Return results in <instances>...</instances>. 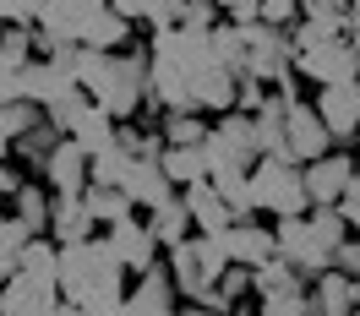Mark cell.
<instances>
[{
    "label": "cell",
    "mask_w": 360,
    "mask_h": 316,
    "mask_svg": "<svg viewBox=\"0 0 360 316\" xmlns=\"http://www.w3.org/2000/svg\"><path fill=\"white\" fill-rule=\"evenodd\" d=\"M148 82H153V49H115L110 66L98 71L93 82V104L115 120H131L142 104H148Z\"/></svg>",
    "instance_id": "obj_1"
},
{
    "label": "cell",
    "mask_w": 360,
    "mask_h": 316,
    "mask_svg": "<svg viewBox=\"0 0 360 316\" xmlns=\"http://www.w3.org/2000/svg\"><path fill=\"white\" fill-rule=\"evenodd\" d=\"M251 191H257V207L273 213V218H290V213H311V197H306V169L295 158H257L251 164Z\"/></svg>",
    "instance_id": "obj_2"
},
{
    "label": "cell",
    "mask_w": 360,
    "mask_h": 316,
    "mask_svg": "<svg viewBox=\"0 0 360 316\" xmlns=\"http://www.w3.org/2000/svg\"><path fill=\"white\" fill-rule=\"evenodd\" d=\"M295 71V44H290V27H273V22H246V77L257 82H284Z\"/></svg>",
    "instance_id": "obj_3"
},
{
    "label": "cell",
    "mask_w": 360,
    "mask_h": 316,
    "mask_svg": "<svg viewBox=\"0 0 360 316\" xmlns=\"http://www.w3.org/2000/svg\"><path fill=\"white\" fill-rule=\"evenodd\" d=\"M202 153H207V175H213V169H251V164L262 158V153H257L251 114H240V110L219 114L213 131H207V142H202Z\"/></svg>",
    "instance_id": "obj_4"
},
{
    "label": "cell",
    "mask_w": 360,
    "mask_h": 316,
    "mask_svg": "<svg viewBox=\"0 0 360 316\" xmlns=\"http://www.w3.org/2000/svg\"><path fill=\"white\" fill-rule=\"evenodd\" d=\"M273 235H278V256H284V262H295L306 278H316V272L333 268V251L316 240V229H311V218H306V213L278 218V224H273Z\"/></svg>",
    "instance_id": "obj_5"
},
{
    "label": "cell",
    "mask_w": 360,
    "mask_h": 316,
    "mask_svg": "<svg viewBox=\"0 0 360 316\" xmlns=\"http://www.w3.org/2000/svg\"><path fill=\"white\" fill-rule=\"evenodd\" d=\"M44 185L55 197H82L93 185V153L77 136H60V142H55V153H49V164H44Z\"/></svg>",
    "instance_id": "obj_6"
},
{
    "label": "cell",
    "mask_w": 360,
    "mask_h": 316,
    "mask_svg": "<svg viewBox=\"0 0 360 316\" xmlns=\"http://www.w3.org/2000/svg\"><path fill=\"white\" fill-rule=\"evenodd\" d=\"M306 169V197L311 207H338L349 197V185H355V158L349 153H322L311 164H300Z\"/></svg>",
    "instance_id": "obj_7"
},
{
    "label": "cell",
    "mask_w": 360,
    "mask_h": 316,
    "mask_svg": "<svg viewBox=\"0 0 360 316\" xmlns=\"http://www.w3.org/2000/svg\"><path fill=\"white\" fill-rule=\"evenodd\" d=\"M295 71L311 77L316 88H328V82H355L360 60H355V49L344 44V39H322V44H311V49L295 55Z\"/></svg>",
    "instance_id": "obj_8"
},
{
    "label": "cell",
    "mask_w": 360,
    "mask_h": 316,
    "mask_svg": "<svg viewBox=\"0 0 360 316\" xmlns=\"http://www.w3.org/2000/svg\"><path fill=\"white\" fill-rule=\"evenodd\" d=\"M104 240H110V251L126 262V272H142V268H153L158 262V240H153V229H148V218H120V224H110L104 229Z\"/></svg>",
    "instance_id": "obj_9"
},
{
    "label": "cell",
    "mask_w": 360,
    "mask_h": 316,
    "mask_svg": "<svg viewBox=\"0 0 360 316\" xmlns=\"http://www.w3.org/2000/svg\"><path fill=\"white\" fill-rule=\"evenodd\" d=\"M316 114H322V126L333 131V142L360 131V82H328V88H316Z\"/></svg>",
    "instance_id": "obj_10"
},
{
    "label": "cell",
    "mask_w": 360,
    "mask_h": 316,
    "mask_svg": "<svg viewBox=\"0 0 360 316\" xmlns=\"http://www.w3.org/2000/svg\"><path fill=\"white\" fill-rule=\"evenodd\" d=\"M333 153V131L322 126V114H316V104H300L295 98L290 104V158L295 164H311V158Z\"/></svg>",
    "instance_id": "obj_11"
},
{
    "label": "cell",
    "mask_w": 360,
    "mask_h": 316,
    "mask_svg": "<svg viewBox=\"0 0 360 316\" xmlns=\"http://www.w3.org/2000/svg\"><path fill=\"white\" fill-rule=\"evenodd\" d=\"M120 191L136 202V213H153L158 202H169V197H175L180 185L164 175V164H158V158H131V169H126Z\"/></svg>",
    "instance_id": "obj_12"
},
{
    "label": "cell",
    "mask_w": 360,
    "mask_h": 316,
    "mask_svg": "<svg viewBox=\"0 0 360 316\" xmlns=\"http://www.w3.org/2000/svg\"><path fill=\"white\" fill-rule=\"evenodd\" d=\"M180 197H186V207H191V224H197V235H224L229 224H235V207L219 197V185L207 180H191V185H180Z\"/></svg>",
    "instance_id": "obj_13"
},
{
    "label": "cell",
    "mask_w": 360,
    "mask_h": 316,
    "mask_svg": "<svg viewBox=\"0 0 360 316\" xmlns=\"http://www.w3.org/2000/svg\"><path fill=\"white\" fill-rule=\"evenodd\" d=\"M224 251H229V262H240V268H262L268 256H278V235L251 224V218H235L224 229Z\"/></svg>",
    "instance_id": "obj_14"
},
{
    "label": "cell",
    "mask_w": 360,
    "mask_h": 316,
    "mask_svg": "<svg viewBox=\"0 0 360 316\" xmlns=\"http://www.w3.org/2000/svg\"><path fill=\"white\" fill-rule=\"evenodd\" d=\"M306 300H311V316H355V278L349 272H338V268H328V272H316L311 278V289H306Z\"/></svg>",
    "instance_id": "obj_15"
},
{
    "label": "cell",
    "mask_w": 360,
    "mask_h": 316,
    "mask_svg": "<svg viewBox=\"0 0 360 316\" xmlns=\"http://www.w3.org/2000/svg\"><path fill=\"white\" fill-rule=\"evenodd\" d=\"M235 88H240V71L229 66H207L191 77V104L202 114H229L235 110Z\"/></svg>",
    "instance_id": "obj_16"
},
{
    "label": "cell",
    "mask_w": 360,
    "mask_h": 316,
    "mask_svg": "<svg viewBox=\"0 0 360 316\" xmlns=\"http://www.w3.org/2000/svg\"><path fill=\"white\" fill-rule=\"evenodd\" d=\"M93 213L82 197H55V218H49V240H60V246H82L93 240Z\"/></svg>",
    "instance_id": "obj_17"
},
{
    "label": "cell",
    "mask_w": 360,
    "mask_h": 316,
    "mask_svg": "<svg viewBox=\"0 0 360 316\" xmlns=\"http://www.w3.org/2000/svg\"><path fill=\"white\" fill-rule=\"evenodd\" d=\"M169 278H175L180 300H202V294L213 289V278H207V268H202V256H197V246H191V240L169 246Z\"/></svg>",
    "instance_id": "obj_18"
},
{
    "label": "cell",
    "mask_w": 360,
    "mask_h": 316,
    "mask_svg": "<svg viewBox=\"0 0 360 316\" xmlns=\"http://www.w3.org/2000/svg\"><path fill=\"white\" fill-rule=\"evenodd\" d=\"M148 229H153V240L164 251L169 246H180V240H191V235H197V224H191V207H186V197H169V202H158L153 213H148Z\"/></svg>",
    "instance_id": "obj_19"
},
{
    "label": "cell",
    "mask_w": 360,
    "mask_h": 316,
    "mask_svg": "<svg viewBox=\"0 0 360 316\" xmlns=\"http://www.w3.org/2000/svg\"><path fill=\"white\" fill-rule=\"evenodd\" d=\"M60 136H66V131H60L49 114H39V120H33V126H27L17 142H11V153L22 158L33 175H44V164H49V153H55V142H60Z\"/></svg>",
    "instance_id": "obj_20"
},
{
    "label": "cell",
    "mask_w": 360,
    "mask_h": 316,
    "mask_svg": "<svg viewBox=\"0 0 360 316\" xmlns=\"http://www.w3.org/2000/svg\"><path fill=\"white\" fill-rule=\"evenodd\" d=\"M11 213H17L33 235H49V218H55V191H49V185L22 180L17 191H11Z\"/></svg>",
    "instance_id": "obj_21"
},
{
    "label": "cell",
    "mask_w": 360,
    "mask_h": 316,
    "mask_svg": "<svg viewBox=\"0 0 360 316\" xmlns=\"http://www.w3.org/2000/svg\"><path fill=\"white\" fill-rule=\"evenodd\" d=\"M158 131H164V142H169V147H202L207 131H213V120H207L202 110H164Z\"/></svg>",
    "instance_id": "obj_22"
},
{
    "label": "cell",
    "mask_w": 360,
    "mask_h": 316,
    "mask_svg": "<svg viewBox=\"0 0 360 316\" xmlns=\"http://www.w3.org/2000/svg\"><path fill=\"white\" fill-rule=\"evenodd\" d=\"M82 202H88V213H93V224H98V229H110V224H120V218H131V213H136V202L120 191V185H98V180L82 191Z\"/></svg>",
    "instance_id": "obj_23"
},
{
    "label": "cell",
    "mask_w": 360,
    "mask_h": 316,
    "mask_svg": "<svg viewBox=\"0 0 360 316\" xmlns=\"http://www.w3.org/2000/svg\"><path fill=\"white\" fill-rule=\"evenodd\" d=\"M82 44H93V49H126V44H131V17H126V11H115V6L93 11Z\"/></svg>",
    "instance_id": "obj_24"
},
{
    "label": "cell",
    "mask_w": 360,
    "mask_h": 316,
    "mask_svg": "<svg viewBox=\"0 0 360 316\" xmlns=\"http://www.w3.org/2000/svg\"><path fill=\"white\" fill-rule=\"evenodd\" d=\"M295 289H306V272L295 268V262L268 256V262L257 268V294H295Z\"/></svg>",
    "instance_id": "obj_25"
},
{
    "label": "cell",
    "mask_w": 360,
    "mask_h": 316,
    "mask_svg": "<svg viewBox=\"0 0 360 316\" xmlns=\"http://www.w3.org/2000/svg\"><path fill=\"white\" fill-rule=\"evenodd\" d=\"M158 164H164V175H169L175 185H191V180H202V175H207V153H202V147H164Z\"/></svg>",
    "instance_id": "obj_26"
},
{
    "label": "cell",
    "mask_w": 360,
    "mask_h": 316,
    "mask_svg": "<svg viewBox=\"0 0 360 316\" xmlns=\"http://www.w3.org/2000/svg\"><path fill=\"white\" fill-rule=\"evenodd\" d=\"M306 218H311L316 240H322V246H328V251H338V246H344V240H349V235H355V229H349V218H344L338 207H311Z\"/></svg>",
    "instance_id": "obj_27"
},
{
    "label": "cell",
    "mask_w": 360,
    "mask_h": 316,
    "mask_svg": "<svg viewBox=\"0 0 360 316\" xmlns=\"http://www.w3.org/2000/svg\"><path fill=\"white\" fill-rule=\"evenodd\" d=\"M126 169H131V153H126V147L93 153V180H98V185H120V180H126Z\"/></svg>",
    "instance_id": "obj_28"
},
{
    "label": "cell",
    "mask_w": 360,
    "mask_h": 316,
    "mask_svg": "<svg viewBox=\"0 0 360 316\" xmlns=\"http://www.w3.org/2000/svg\"><path fill=\"white\" fill-rule=\"evenodd\" d=\"M257 316H311V300H306V289H295V294H262V300H257Z\"/></svg>",
    "instance_id": "obj_29"
},
{
    "label": "cell",
    "mask_w": 360,
    "mask_h": 316,
    "mask_svg": "<svg viewBox=\"0 0 360 316\" xmlns=\"http://www.w3.org/2000/svg\"><path fill=\"white\" fill-rule=\"evenodd\" d=\"M27 240H33V229H27L17 213H6V218H0V262H17Z\"/></svg>",
    "instance_id": "obj_30"
},
{
    "label": "cell",
    "mask_w": 360,
    "mask_h": 316,
    "mask_svg": "<svg viewBox=\"0 0 360 316\" xmlns=\"http://www.w3.org/2000/svg\"><path fill=\"white\" fill-rule=\"evenodd\" d=\"M33 27H6V33H0V55H11L17 66H27V60H33Z\"/></svg>",
    "instance_id": "obj_31"
},
{
    "label": "cell",
    "mask_w": 360,
    "mask_h": 316,
    "mask_svg": "<svg viewBox=\"0 0 360 316\" xmlns=\"http://www.w3.org/2000/svg\"><path fill=\"white\" fill-rule=\"evenodd\" d=\"M186 6H191V0H148V11H142V22H148V27H180V17H186Z\"/></svg>",
    "instance_id": "obj_32"
},
{
    "label": "cell",
    "mask_w": 360,
    "mask_h": 316,
    "mask_svg": "<svg viewBox=\"0 0 360 316\" xmlns=\"http://www.w3.org/2000/svg\"><path fill=\"white\" fill-rule=\"evenodd\" d=\"M268 82H257V77H246V71H240V88H235V110L240 114H257L262 110V104H268Z\"/></svg>",
    "instance_id": "obj_33"
},
{
    "label": "cell",
    "mask_w": 360,
    "mask_h": 316,
    "mask_svg": "<svg viewBox=\"0 0 360 316\" xmlns=\"http://www.w3.org/2000/svg\"><path fill=\"white\" fill-rule=\"evenodd\" d=\"M44 11V0H0V22L6 27H33Z\"/></svg>",
    "instance_id": "obj_34"
},
{
    "label": "cell",
    "mask_w": 360,
    "mask_h": 316,
    "mask_svg": "<svg viewBox=\"0 0 360 316\" xmlns=\"http://www.w3.org/2000/svg\"><path fill=\"white\" fill-rule=\"evenodd\" d=\"M22 71H27V66H17L11 55H0V104H17V98H27V93H22Z\"/></svg>",
    "instance_id": "obj_35"
},
{
    "label": "cell",
    "mask_w": 360,
    "mask_h": 316,
    "mask_svg": "<svg viewBox=\"0 0 360 316\" xmlns=\"http://www.w3.org/2000/svg\"><path fill=\"white\" fill-rule=\"evenodd\" d=\"M300 17H306L300 0H262V22H273V27H295Z\"/></svg>",
    "instance_id": "obj_36"
},
{
    "label": "cell",
    "mask_w": 360,
    "mask_h": 316,
    "mask_svg": "<svg viewBox=\"0 0 360 316\" xmlns=\"http://www.w3.org/2000/svg\"><path fill=\"white\" fill-rule=\"evenodd\" d=\"M333 268H338V272H349V278L360 284V235H349V240L333 251Z\"/></svg>",
    "instance_id": "obj_37"
},
{
    "label": "cell",
    "mask_w": 360,
    "mask_h": 316,
    "mask_svg": "<svg viewBox=\"0 0 360 316\" xmlns=\"http://www.w3.org/2000/svg\"><path fill=\"white\" fill-rule=\"evenodd\" d=\"M219 11H224L229 22H257V17H262V0H219Z\"/></svg>",
    "instance_id": "obj_38"
},
{
    "label": "cell",
    "mask_w": 360,
    "mask_h": 316,
    "mask_svg": "<svg viewBox=\"0 0 360 316\" xmlns=\"http://www.w3.org/2000/svg\"><path fill=\"white\" fill-rule=\"evenodd\" d=\"M338 213H344V218H349V229L360 235V191H349V197L338 202Z\"/></svg>",
    "instance_id": "obj_39"
},
{
    "label": "cell",
    "mask_w": 360,
    "mask_h": 316,
    "mask_svg": "<svg viewBox=\"0 0 360 316\" xmlns=\"http://www.w3.org/2000/svg\"><path fill=\"white\" fill-rule=\"evenodd\" d=\"M49 316H88V311H82L77 300H66V294H60V300H55V311H49Z\"/></svg>",
    "instance_id": "obj_40"
},
{
    "label": "cell",
    "mask_w": 360,
    "mask_h": 316,
    "mask_svg": "<svg viewBox=\"0 0 360 316\" xmlns=\"http://www.w3.org/2000/svg\"><path fill=\"white\" fill-rule=\"evenodd\" d=\"M115 11H126V17H142V11H148V0H110Z\"/></svg>",
    "instance_id": "obj_41"
},
{
    "label": "cell",
    "mask_w": 360,
    "mask_h": 316,
    "mask_svg": "<svg viewBox=\"0 0 360 316\" xmlns=\"http://www.w3.org/2000/svg\"><path fill=\"white\" fill-rule=\"evenodd\" d=\"M224 316H257V305H246V300H240V305H229Z\"/></svg>",
    "instance_id": "obj_42"
},
{
    "label": "cell",
    "mask_w": 360,
    "mask_h": 316,
    "mask_svg": "<svg viewBox=\"0 0 360 316\" xmlns=\"http://www.w3.org/2000/svg\"><path fill=\"white\" fill-rule=\"evenodd\" d=\"M349 191H360V158H355V185H349Z\"/></svg>",
    "instance_id": "obj_43"
},
{
    "label": "cell",
    "mask_w": 360,
    "mask_h": 316,
    "mask_svg": "<svg viewBox=\"0 0 360 316\" xmlns=\"http://www.w3.org/2000/svg\"><path fill=\"white\" fill-rule=\"evenodd\" d=\"M0 33H6V22H0Z\"/></svg>",
    "instance_id": "obj_44"
},
{
    "label": "cell",
    "mask_w": 360,
    "mask_h": 316,
    "mask_svg": "<svg viewBox=\"0 0 360 316\" xmlns=\"http://www.w3.org/2000/svg\"><path fill=\"white\" fill-rule=\"evenodd\" d=\"M355 316H360V305H355Z\"/></svg>",
    "instance_id": "obj_45"
}]
</instances>
